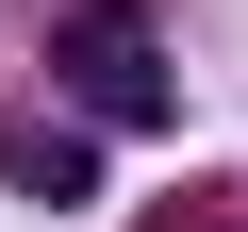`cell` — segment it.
<instances>
[{
	"label": "cell",
	"mask_w": 248,
	"mask_h": 232,
	"mask_svg": "<svg viewBox=\"0 0 248 232\" xmlns=\"http://www.w3.org/2000/svg\"><path fill=\"white\" fill-rule=\"evenodd\" d=\"M0 182H17V199H50V215H83V199H99V133H50V116H0Z\"/></svg>",
	"instance_id": "cell-2"
},
{
	"label": "cell",
	"mask_w": 248,
	"mask_h": 232,
	"mask_svg": "<svg viewBox=\"0 0 248 232\" xmlns=\"http://www.w3.org/2000/svg\"><path fill=\"white\" fill-rule=\"evenodd\" d=\"M50 83H66L83 133H166L182 116V66H166V33L133 17V0H66L50 17Z\"/></svg>",
	"instance_id": "cell-1"
}]
</instances>
